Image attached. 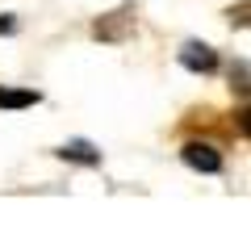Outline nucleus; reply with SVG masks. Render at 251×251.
Returning <instances> with one entry per match:
<instances>
[{
    "label": "nucleus",
    "instance_id": "f257e3e1",
    "mask_svg": "<svg viewBox=\"0 0 251 251\" xmlns=\"http://www.w3.org/2000/svg\"><path fill=\"white\" fill-rule=\"evenodd\" d=\"M180 159L188 163L193 172H205V176H214V172H222V155L214 151L209 143H184V151H180Z\"/></svg>",
    "mask_w": 251,
    "mask_h": 251
},
{
    "label": "nucleus",
    "instance_id": "f03ea898",
    "mask_svg": "<svg viewBox=\"0 0 251 251\" xmlns=\"http://www.w3.org/2000/svg\"><path fill=\"white\" fill-rule=\"evenodd\" d=\"M180 63H184L188 72H214L218 67V50L205 42H188L184 50H180Z\"/></svg>",
    "mask_w": 251,
    "mask_h": 251
},
{
    "label": "nucleus",
    "instance_id": "7ed1b4c3",
    "mask_svg": "<svg viewBox=\"0 0 251 251\" xmlns=\"http://www.w3.org/2000/svg\"><path fill=\"white\" fill-rule=\"evenodd\" d=\"M134 25V17L130 13H113L109 21H97V38H105V42H117V38H126V29Z\"/></svg>",
    "mask_w": 251,
    "mask_h": 251
},
{
    "label": "nucleus",
    "instance_id": "20e7f679",
    "mask_svg": "<svg viewBox=\"0 0 251 251\" xmlns=\"http://www.w3.org/2000/svg\"><path fill=\"white\" fill-rule=\"evenodd\" d=\"M38 92H29V88H0V109H29V105H38Z\"/></svg>",
    "mask_w": 251,
    "mask_h": 251
},
{
    "label": "nucleus",
    "instance_id": "39448f33",
    "mask_svg": "<svg viewBox=\"0 0 251 251\" xmlns=\"http://www.w3.org/2000/svg\"><path fill=\"white\" fill-rule=\"evenodd\" d=\"M59 155H63V159H75V163H88V168H92V163H100V151L92 143H67Z\"/></svg>",
    "mask_w": 251,
    "mask_h": 251
},
{
    "label": "nucleus",
    "instance_id": "423d86ee",
    "mask_svg": "<svg viewBox=\"0 0 251 251\" xmlns=\"http://www.w3.org/2000/svg\"><path fill=\"white\" fill-rule=\"evenodd\" d=\"M13 29H17V21H13V17H0V34H13Z\"/></svg>",
    "mask_w": 251,
    "mask_h": 251
}]
</instances>
